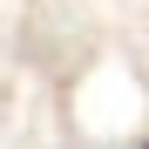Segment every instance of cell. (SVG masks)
I'll use <instances>...</instances> for the list:
<instances>
[{
    "label": "cell",
    "instance_id": "cell-1",
    "mask_svg": "<svg viewBox=\"0 0 149 149\" xmlns=\"http://www.w3.org/2000/svg\"><path fill=\"white\" fill-rule=\"evenodd\" d=\"M142 149H149V142H142Z\"/></svg>",
    "mask_w": 149,
    "mask_h": 149
}]
</instances>
